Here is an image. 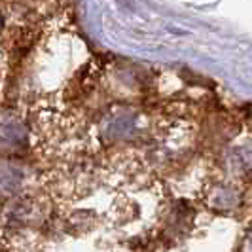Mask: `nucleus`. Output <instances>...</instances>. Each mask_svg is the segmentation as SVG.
I'll list each match as a JSON object with an SVG mask.
<instances>
[{
  "label": "nucleus",
  "mask_w": 252,
  "mask_h": 252,
  "mask_svg": "<svg viewBox=\"0 0 252 252\" xmlns=\"http://www.w3.org/2000/svg\"><path fill=\"white\" fill-rule=\"evenodd\" d=\"M135 133H137V116L131 112L110 114V116L102 122L101 137H102V140L108 142V144L131 139Z\"/></svg>",
  "instance_id": "1"
},
{
  "label": "nucleus",
  "mask_w": 252,
  "mask_h": 252,
  "mask_svg": "<svg viewBox=\"0 0 252 252\" xmlns=\"http://www.w3.org/2000/svg\"><path fill=\"white\" fill-rule=\"evenodd\" d=\"M27 142H29V133H27V127L21 120H17V118H4V120H0V150H25Z\"/></svg>",
  "instance_id": "2"
},
{
  "label": "nucleus",
  "mask_w": 252,
  "mask_h": 252,
  "mask_svg": "<svg viewBox=\"0 0 252 252\" xmlns=\"http://www.w3.org/2000/svg\"><path fill=\"white\" fill-rule=\"evenodd\" d=\"M27 173L25 167L12 161L0 163V195L2 197H12L19 193V189L25 186Z\"/></svg>",
  "instance_id": "3"
},
{
  "label": "nucleus",
  "mask_w": 252,
  "mask_h": 252,
  "mask_svg": "<svg viewBox=\"0 0 252 252\" xmlns=\"http://www.w3.org/2000/svg\"><path fill=\"white\" fill-rule=\"evenodd\" d=\"M209 207L218 213H231L241 207V191L229 184H218L209 193Z\"/></svg>",
  "instance_id": "4"
},
{
  "label": "nucleus",
  "mask_w": 252,
  "mask_h": 252,
  "mask_svg": "<svg viewBox=\"0 0 252 252\" xmlns=\"http://www.w3.org/2000/svg\"><path fill=\"white\" fill-rule=\"evenodd\" d=\"M226 165L233 175H243V173L252 171V148L237 146L229 150L226 156Z\"/></svg>",
  "instance_id": "5"
},
{
  "label": "nucleus",
  "mask_w": 252,
  "mask_h": 252,
  "mask_svg": "<svg viewBox=\"0 0 252 252\" xmlns=\"http://www.w3.org/2000/svg\"><path fill=\"white\" fill-rule=\"evenodd\" d=\"M34 215H36L34 203L29 201V199H21V201L13 203L6 216H8V222L12 226H25L34 218Z\"/></svg>",
  "instance_id": "6"
},
{
  "label": "nucleus",
  "mask_w": 252,
  "mask_h": 252,
  "mask_svg": "<svg viewBox=\"0 0 252 252\" xmlns=\"http://www.w3.org/2000/svg\"><path fill=\"white\" fill-rule=\"evenodd\" d=\"M241 252H252V226H251V229L247 231L245 239H243V245H241Z\"/></svg>",
  "instance_id": "7"
}]
</instances>
